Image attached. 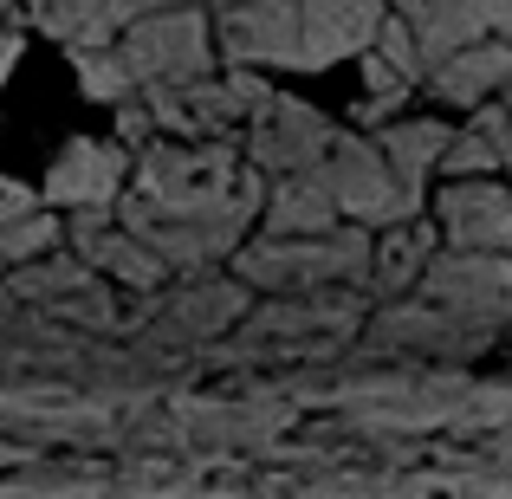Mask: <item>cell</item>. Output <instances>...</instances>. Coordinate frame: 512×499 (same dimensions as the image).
<instances>
[{
    "mask_svg": "<svg viewBox=\"0 0 512 499\" xmlns=\"http://www.w3.org/2000/svg\"><path fill=\"white\" fill-rule=\"evenodd\" d=\"M266 182L247 169L240 143H169L130 156V188L117 221L169 266V273H214L260 227Z\"/></svg>",
    "mask_w": 512,
    "mask_h": 499,
    "instance_id": "obj_1",
    "label": "cell"
},
{
    "mask_svg": "<svg viewBox=\"0 0 512 499\" xmlns=\"http://www.w3.org/2000/svg\"><path fill=\"white\" fill-rule=\"evenodd\" d=\"M221 65L247 72H331L383 26V0H201Z\"/></svg>",
    "mask_w": 512,
    "mask_h": 499,
    "instance_id": "obj_2",
    "label": "cell"
},
{
    "mask_svg": "<svg viewBox=\"0 0 512 499\" xmlns=\"http://www.w3.org/2000/svg\"><path fill=\"white\" fill-rule=\"evenodd\" d=\"M370 227H331V234L305 240H266L253 234L234 253V279L266 299H305V292H363L370 286Z\"/></svg>",
    "mask_w": 512,
    "mask_h": 499,
    "instance_id": "obj_3",
    "label": "cell"
},
{
    "mask_svg": "<svg viewBox=\"0 0 512 499\" xmlns=\"http://www.w3.org/2000/svg\"><path fill=\"white\" fill-rule=\"evenodd\" d=\"M266 98H273V85H266L260 72L221 65V72L195 78V85L143 91V111H150L156 137H169V143H234Z\"/></svg>",
    "mask_w": 512,
    "mask_h": 499,
    "instance_id": "obj_4",
    "label": "cell"
},
{
    "mask_svg": "<svg viewBox=\"0 0 512 499\" xmlns=\"http://www.w3.org/2000/svg\"><path fill=\"white\" fill-rule=\"evenodd\" d=\"M117 52H124L137 91H175L195 85L221 65L214 52V20L208 7H163V13H137V20L117 33Z\"/></svg>",
    "mask_w": 512,
    "mask_h": 499,
    "instance_id": "obj_5",
    "label": "cell"
},
{
    "mask_svg": "<svg viewBox=\"0 0 512 499\" xmlns=\"http://www.w3.org/2000/svg\"><path fill=\"white\" fill-rule=\"evenodd\" d=\"M318 182L331 188V208H338V221H350V227L383 234V227L422 221V188L402 182V175L383 163V150H376L370 137H357V130H338V143H331L325 163H318Z\"/></svg>",
    "mask_w": 512,
    "mask_h": 499,
    "instance_id": "obj_6",
    "label": "cell"
},
{
    "mask_svg": "<svg viewBox=\"0 0 512 499\" xmlns=\"http://www.w3.org/2000/svg\"><path fill=\"white\" fill-rule=\"evenodd\" d=\"M234 143H240V156H247V169L260 175V182H279V175H305V169L325 163V150L338 143V124H331L325 111H312L305 98L273 91V98L247 117V130H240Z\"/></svg>",
    "mask_w": 512,
    "mask_h": 499,
    "instance_id": "obj_7",
    "label": "cell"
},
{
    "mask_svg": "<svg viewBox=\"0 0 512 499\" xmlns=\"http://www.w3.org/2000/svg\"><path fill=\"white\" fill-rule=\"evenodd\" d=\"M415 299L467 318V325H512V253H448L428 260Z\"/></svg>",
    "mask_w": 512,
    "mask_h": 499,
    "instance_id": "obj_8",
    "label": "cell"
},
{
    "mask_svg": "<svg viewBox=\"0 0 512 499\" xmlns=\"http://www.w3.org/2000/svg\"><path fill=\"white\" fill-rule=\"evenodd\" d=\"M7 286H13V299L39 305V312H52V318H72V325H98V331L124 325L111 286H104L78 253H59V247L39 253V260H26L20 273H7Z\"/></svg>",
    "mask_w": 512,
    "mask_h": 499,
    "instance_id": "obj_9",
    "label": "cell"
},
{
    "mask_svg": "<svg viewBox=\"0 0 512 499\" xmlns=\"http://www.w3.org/2000/svg\"><path fill=\"white\" fill-rule=\"evenodd\" d=\"M130 188V150L124 143H98V137H72L52 156L39 201L59 214H111Z\"/></svg>",
    "mask_w": 512,
    "mask_h": 499,
    "instance_id": "obj_10",
    "label": "cell"
},
{
    "mask_svg": "<svg viewBox=\"0 0 512 499\" xmlns=\"http://www.w3.org/2000/svg\"><path fill=\"white\" fill-rule=\"evenodd\" d=\"M247 299L253 292L240 286V279H214V273H188L182 286L169 292L163 305H156L143 325H150L156 344H175V350H188V344H208V337H221L227 325H240L247 318Z\"/></svg>",
    "mask_w": 512,
    "mask_h": 499,
    "instance_id": "obj_11",
    "label": "cell"
},
{
    "mask_svg": "<svg viewBox=\"0 0 512 499\" xmlns=\"http://www.w3.org/2000/svg\"><path fill=\"white\" fill-rule=\"evenodd\" d=\"M402 26L415 33L422 59H448L461 46H487V39H512V0H396Z\"/></svg>",
    "mask_w": 512,
    "mask_h": 499,
    "instance_id": "obj_12",
    "label": "cell"
},
{
    "mask_svg": "<svg viewBox=\"0 0 512 499\" xmlns=\"http://www.w3.org/2000/svg\"><path fill=\"white\" fill-rule=\"evenodd\" d=\"M435 234L448 253H512V188L480 175V182H448L435 201Z\"/></svg>",
    "mask_w": 512,
    "mask_h": 499,
    "instance_id": "obj_13",
    "label": "cell"
},
{
    "mask_svg": "<svg viewBox=\"0 0 512 499\" xmlns=\"http://www.w3.org/2000/svg\"><path fill=\"white\" fill-rule=\"evenodd\" d=\"M65 240H72V253L98 279H117V286H130V292H156L169 279V266L156 260L117 214H72V221H65Z\"/></svg>",
    "mask_w": 512,
    "mask_h": 499,
    "instance_id": "obj_14",
    "label": "cell"
},
{
    "mask_svg": "<svg viewBox=\"0 0 512 499\" xmlns=\"http://www.w3.org/2000/svg\"><path fill=\"white\" fill-rule=\"evenodd\" d=\"M363 292H305V299H273L266 312L240 318L247 325V344H279V350H299L312 331H331V337H350L363 325Z\"/></svg>",
    "mask_w": 512,
    "mask_h": 499,
    "instance_id": "obj_15",
    "label": "cell"
},
{
    "mask_svg": "<svg viewBox=\"0 0 512 499\" xmlns=\"http://www.w3.org/2000/svg\"><path fill=\"white\" fill-rule=\"evenodd\" d=\"M26 26H39L46 39H59L65 52H85V46H117L137 7L130 0H20Z\"/></svg>",
    "mask_w": 512,
    "mask_h": 499,
    "instance_id": "obj_16",
    "label": "cell"
},
{
    "mask_svg": "<svg viewBox=\"0 0 512 499\" xmlns=\"http://www.w3.org/2000/svg\"><path fill=\"white\" fill-rule=\"evenodd\" d=\"M422 85L435 91L441 104H474V111H480V104H493L512 85V39H487V46L448 52V59L428 65Z\"/></svg>",
    "mask_w": 512,
    "mask_h": 499,
    "instance_id": "obj_17",
    "label": "cell"
},
{
    "mask_svg": "<svg viewBox=\"0 0 512 499\" xmlns=\"http://www.w3.org/2000/svg\"><path fill=\"white\" fill-rule=\"evenodd\" d=\"M331 227H344V221L331 208V188L318 182V169L266 182V201H260V234L266 240H305V234H331Z\"/></svg>",
    "mask_w": 512,
    "mask_h": 499,
    "instance_id": "obj_18",
    "label": "cell"
},
{
    "mask_svg": "<svg viewBox=\"0 0 512 499\" xmlns=\"http://www.w3.org/2000/svg\"><path fill=\"white\" fill-rule=\"evenodd\" d=\"M435 253H441V234L428 221L383 227V234H376V247H370V292L383 305L409 299V292L422 286V273H428V260H435Z\"/></svg>",
    "mask_w": 512,
    "mask_h": 499,
    "instance_id": "obj_19",
    "label": "cell"
},
{
    "mask_svg": "<svg viewBox=\"0 0 512 499\" xmlns=\"http://www.w3.org/2000/svg\"><path fill=\"white\" fill-rule=\"evenodd\" d=\"M65 234V221H52V208L26 182L0 175V273H20L26 260L52 253Z\"/></svg>",
    "mask_w": 512,
    "mask_h": 499,
    "instance_id": "obj_20",
    "label": "cell"
},
{
    "mask_svg": "<svg viewBox=\"0 0 512 499\" xmlns=\"http://www.w3.org/2000/svg\"><path fill=\"white\" fill-rule=\"evenodd\" d=\"M474 337L480 331H467V318L441 312V305H428V299H396V305H383V318H376V344H389V350H402V344L461 350V344H474Z\"/></svg>",
    "mask_w": 512,
    "mask_h": 499,
    "instance_id": "obj_21",
    "label": "cell"
},
{
    "mask_svg": "<svg viewBox=\"0 0 512 499\" xmlns=\"http://www.w3.org/2000/svg\"><path fill=\"white\" fill-rule=\"evenodd\" d=\"M448 143H454V124H441V117H402V124H383L376 150H383V163L396 169L409 188H422L428 169H441Z\"/></svg>",
    "mask_w": 512,
    "mask_h": 499,
    "instance_id": "obj_22",
    "label": "cell"
},
{
    "mask_svg": "<svg viewBox=\"0 0 512 499\" xmlns=\"http://www.w3.org/2000/svg\"><path fill=\"white\" fill-rule=\"evenodd\" d=\"M72 72H78V91L85 98H98V104H137L143 91H137V78H130V65H124V52L117 46H85V52H72Z\"/></svg>",
    "mask_w": 512,
    "mask_h": 499,
    "instance_id": "obj_23",
    "label": "cell"
},
{
    "mask_svg": "<svg viewBox=\"0 0 512 499\" xmlns=\"http://www.w3.org/2000/svg\"><path fill=\"white\" fill-rule=\"evenodd\" d=\"M441 169H448L454 182H480V175L500 169V150H493L480 130H454V143H448V156H441Z\"/></svg>",
    "mask_w": 512,
    "mask_h": 499,
    "instance_id": "obj_24",
    "label": "cell"
},
{
    "mask_svg": "<svg viewBox=\"0 0 512 499\" xmlns=\"http://www.w3.org/2000/svg\"><path fill=\"white\" fill-rule=\"evenodd\" d=\"M117 143H124V150H150L156 143V124H150V111H143V98L117 111Z\"/></svg>",
    "mask_w": 512,
    "mask_h": 499,
    "instance_id": "obj_25",
    "label": "cell"
},
{
    "mask_svg": "<svg viewBox=\"0 0 512 499\" xmlns=\"http://www.w3.org/2000/svg\"><path fill=\"white\" fill-rule=\"evenodd\" d=\"M20 52H26V39L13 33V26H0V85L13 78V65H20Z\"/></svg>",
    "mask_w": 512,
    "mask_h": 499,
    "instance_id": "obj_26",
    "label": "cell"
},
{
    "mask_svg": "<svg viewBox=\"0 0 512 499\" xmlns=\"http://www.w3.org/2000/svg\"><path fill=\"white\" fill-rule=\"evenodd\" d=\"M137 13H163V7H201V0H130Z\"/></svg>",
    "mask_w": 512,
    "mask_h": 499,
    "instance_id": "obj_27",
    "label": "cell"
},
{
    "mask_svg": "<svg viewBox=\"0 0 512 499\" xmlns=\"http://www.w3.org/2000/svg\"><path fill=\"white\" fill-rule=\"evenodd\" d=\"M13 13H20V0H0V26H7V20H13Z\"/></svg>",
    "mask_w": 512,
    "mask_h": 499,
    "instance_id": "obj_28",
    "label": "cell"
},
{
    "mask_svg": "<svg viewBox=\"0 0 512 499\" xmlns=\"http://www.w3.org/2000/svg\"><path fill=\"white\" fill-rule=\"evenodd\" d=\"M500 111H506V117H512V85H506V98H500Z\"/></svg>",
    "mask_w": 512,
    "mask_h": 499,
    "instance_id": "obj_29",
    "label": "cell"
},
{
    "mask_svg": "<svg viewBox=\"0 0 512 499\" xmlns=\"http://www.w3.org/2000/svg\"><path fill=\"white\" fill-rule=\"evenodd\" d=\"M506 169H512V143H506Z\"/></svg>",
    "mask_w": 512,
    "mask_h": 499,
    "instance_id": "obj_30",
    "label": "cell"
}]
</instances>
